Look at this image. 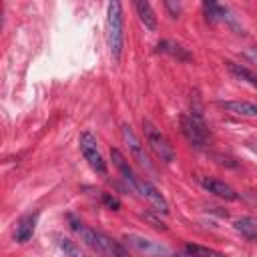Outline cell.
Masks as SVG:
<instances>
[{
  "label": "cell",
  "mask_w": 257,
  "mask_h": 257,
  "mask_svg": "<svg viewBox=\"0 0 257 257\" xmlns=\"http://www.w3.org/2000/svg\"><path fill=\"white\" fill-rule=\"evenodd\" d=\"M137 193H139L143 199H147V201L151 203V207H153L157 213H163V215L169 213V203H167V199L161 195V191H159L153 183L141 179V181H139V187H137Z\"/></svg>",
  "instance_id": "obj_6"
},
{
  "label": "cell",
  "mask_w": 257,
  "mask_h": 257,
  "mask_svg": "<svg viewBox=\"0 0 257 257\" xmlns=\"http://www.w3.org/2000/svg\"><path fill=\"white\" fill-rule=\"evenodd\" d=\"M36 221H38V213H30L26 217H22L16 225V231H14V239L18 243H26L32 239L34 235V229H36Z\"/></svg>",
  "instance_id": "obj_12"
},
{
  "label": "cell",
  "mask_w": 257,
  "mask_h": 257,
  "mask_svg": "<svg viewBox=\"0 0 257 257\" xmlns=\"http://www.w3.org/2000/svg\"><path fill=\"white\" fill-rule=\"evenodd\" d=\"M126 243L128 245H133V247H137L139 251H145V253H149V255H163V253H167L163 247H159L157 243H153L151 239H145V237H139V235H126Z\"/></svg>",
  "instance_id": "obj_13"
},
{
  "label": "cell",
  "mask_w": 257,
  "mask_h": 257,
  "mask_svg": "<svg viewBox=\"0 0 257 257\" xmlns=\"http://www.w3.org/2000/svg\"><path fill=\"white\" fill-rule=\"evenodd\" d=\"M100 201H102L108 209H112V211H118V209H120V201H118L114 195H110V193H104V191H102V193H100Z\"/></svg>",
  "instance_id": "obj_20"
},
{
  "label": "cell",
  "mask_w": 257,
  "mask_h": 257,
  "mask_svg": "<svg viewBox=\"0 0 257 257\" xmlns=\"http://www.w3.org/2000/svg\"><path fill=\"white\" fill-rule=\"evenodd\" d=\"M135 10L139 14V20L145 24V28H149V30H155L157 28V16H155V12H153V8H151L149 2H145V0L135 2Z\"/></svg>",
  "instance_id": "obj_16"
},
{
  "label": "cell",
  "mask_w": 257,
  "mask_h": 257,
  "mask_svg": "<svg viewBox=\"0 0 257 257\" xmlns=\"http://www.w3.org/2000/svg\"><path fill=\"white\" fill-rule=\"evenodd\" d=\"M247 58H249L253 64H257V46H251V48L247 50Z\"/></svg>",
  "instance_id": "obj_21"
},
{
  "label": "cell",
  "mask_w": 257,
  "mask_h": 257,
  "mask_svg": "<svg viewBox=\"0 0 257 257\" xmlns=\"http://www.w3.org/2000/svg\"><path fill=\"white\" fill-rule=\"evenodd\" d=\"M157 52H163V54H169L173 58H177L179 62H191L193 60V54L179 42L175 40H161L157 44Z\"/></svg>",
  "instance_id": "obj_10"
},
{
  "label": "cell",
  "mask_w": 257,
  "mask_h": 257,
  "mask_svg": "<svg viewBox=\"0 0 257 257\" xmlns=\"http://www.w3.org/2000/svg\"><path fill=\"white\" fill-rule=\"evenodd\" d=\"M203 10L207 14V20L217 22V20H225L227 18V8L217 4V2H203Z\"/></svg>",
  "instance_id": "obj_17"
},
{
  "label": "cell",
  "mask_w": 257,
  "mask_h": 257,
  "mask_svg": "<svg viewBox=\"0 0 257 257\" xmlns=\"http://www.w3.org/2000/svg\"><path fill=\"white\" fill-rule=\"evenodd\" d=\"M78 145H80V153H82L84 161L90 165V169H92L94 173H98V175H106V163H104V159H102V155H100V151H98V147H96L94 135H92L90 131L80 133Z\"/></svg>",
  "instance_id": "obj_5"
},
{
  "label": "cell",
  "mask_w": 257,
  "mask_h": 257,
  "mask_svg": "<svg viewBox=\"0 0 257 257\" xmlns=\"http://www.w3.org/2000/svg\"><path fill=\"white\" fill-rule=\"evenodd\" d=\"M235 231L241 235V237H245L247 241H255L257 239V221L253 219V217H241V219H237L235 221Z\"/></svg>",
  "instance_id": "obj_15"
},
{
  "label": "cell",
  "mask_w": 257,
  "mask_h": 257,
  "mask_svg": "<svg viewBox=\"0 0 257 257\" xmlns=\"http://www.w3.org/2000/svg\"><path fill=\"white\" fill-rule=\"evenodd\" d=\"M225 64H227V70H229L237 80H245L247 84H251L253 88H257V74H255L251 68H247V66H243V64H237V62H233V60H227Z\"/></svg>",
  "instance_id": "obj_14"
},
{
  "label": "cell",
  "mask_w": 257,
  "mask_h": 257,
  "mask_svg": "<svg viewBox=\"0 0 257 257\" xmlns=\"http://www.w3.org/2000/svg\"><path fill=\"white\" fill-rule=\"evenodd\" d=\"M66 219H68L70 229H72V231L80 237V241H82L86 247H90L94 253H98V255H102V257H131V253H128L120 243H116V241H112L110 237H106L104 233H100V231L88 227V225H86L84 221H80L78 217L68 215Z\"/></svg>",
  "instance_id": "obj_1"
},
{
  "label": "cell",
  "mask_w": 257,
  "mask_h": 257,
  "mask_svg": "<svg viewBox=\"0 0 257 257\" xmlns=\"http://www.w3.org/2000/svg\"><path fill=\"white\" fill-rule=\"evenodd\" d=\"M185 253H187V257H223L219 251L203 247V245H197V243H187L185 245Z\"/></svg>",
  "instance_id": "obj_18"
},
{
  "label": "cell",
  "mask_w": 257,
  "mask_h": 257,
  "mask_svg": "<svg viewBox=\"0 0 257 257\" xmlns=\"http://www.w3.org/2000/svg\"><path fill=\"white\" fill-rule=\"evenodd\" d=\"M110 157H112V163H114V167L118 169V173L122 175V179L128 183V187L137 193V187H139V181H141V177H137L135 175V171H133V167L126 163V159L120 155V151L118 149H112L110 151Z\"/></svg>",
  "instance_id": "obj_9"
},
{
  "label": "cell",
  "mask_w": 257,
  "mask_h": 257,
  "mask_svg": "<svg viewBox=\"0 0 257 257\" xmlns=\"http://www.w3.org/2000/svg\"><path fill=\"white\" fill-rule=\"evenodd\" d=\"M157 257H177V255H171V253H163V255H157Z\"/></svg>",
  "instance_id": "obj_23"
},
{
  "label": "cell",
  "mask_w": 257,
  "mask_h": 257,
  "mask_svg": "<svg viewBox=\"0 0 257 257\" xmlns=\"http://www.w3.org/2000/svg\"><path fill=\"white\" fill-rule=\"evenodd\" d=\"M201 185H203L205 191H209V193H213V195H217V197H221V199H227V201H235V199H237L235 189H233L231 185H227L225 181H221V179L203 177V179H201Z\"/></svg>",
  "instance_id": "obj_8"
},
{
  "label": "cell",
  "mask_w": 257,
  "mask_h": 257,
  "mask_svg": "<svg viewBox=\"0 0 257 257\" xmlns=\"http://www.w3.org/2000/svg\"><path fill=\"white\" fill-rule=\"evenodd\" d=\"M217 106L233 112V114H241V116H257V104L255 102H247V100H217Z\"/></svg>",
  "instance_id": "obj_11"
},
{
  "label": "cell",
  "mask_w": 257,
  "mask_h": 257,
  "mask_svg": "<svg viewBox=\"0 0 257 257\" xmlns=\"http://www.w3.org/2000/svg\"><path fill=\"white\" fill-rule=\"evenodd\" d=\"M165 6H167L171 12H173V18H177V14H179V10H181V8H179V4L175 6V4H171V2H165Z\"/></svg>",
  "instance_id": "obj_22"
},
{
  "label": "cell",
  "mask_w": 257,
  "mask_h": 257,
  "mask_svg": "<svg viewBox=\"0 0 257 257\" xmlns=\"http://www.w3.org/2000/svg\"><path fill=\"white\" fill-rule=\"evenodd\" d=\"M106 42L114 60L120 58L122 42H124V20L120 2H110L106 6Z\"/></svg>",
  "instance_id": "obj_2"
},
{
  "label": "cell",
  "mask_w": 257,
  "mask_h": 257,
  "mask_svg": "<svg viewBox=\"0 0 257 257\" xmlns=\"http://www.w3.org/2000/svg\"><path fill=\"white\" fill-rule=\"evenodd\" d=\"M58 247L64 251L66 257H86L84 251H82L74 241H70L68 237H58Z\"/></svg>",
  "instance_id": "obj_19"
},
{
  "label": "cell",
  "mask_w": 257,
  "mask_h": 257,
  "mask_svg": "<svg viewBox=\"0 0 257 257\" xmlns=\"http://www.w3.org/2000/svg\"><path fill=\"white\" fill-rule=\"evenodd\" d=\"M181 131L185 135V139L193 145V147H205L209 141V131L207 124L203 122L199 112H191V114H183L181 116Z\"/></svg>",
  "instance_id": "obj_4"
},
{
  "label": "cell",
  "mask_w": 257,
  "mask_h": 257,
  "mask_svg": "<svg viewBox=\"0 0 257 257\" xmlns=\"http://www.w3.org/2000/svg\"><path fill=\"white\" fill-rule=\"evenodd\" d=\"M143 131H145V139H147V145L151 147V151L163 161V163H173L175 161V149L171 145V141L147 118H143Z\"/></svg>",
  "instance_id": "obj_3"
},
{
  "label": "cell",
  "mask_w": 257,
  "mask_h": 257,
  "mask_svg": "<svg viewBox=\"0 0 257 257\" xmlns=\"http://www.w3.org/2000/svg\"><path fill=\"white\" fill-rule=\"evenodd\" d=\"M120 133H122V139H124V143H126V147H128L133 159L139 161V165L151 169V161H149V157H147V153H145V147L141 145V141H139V137L135 135V131L131 128V124L124 122V124L120 126Z\"/></svg>",
  "instance_id": "obj_7"
}]
</instances>
